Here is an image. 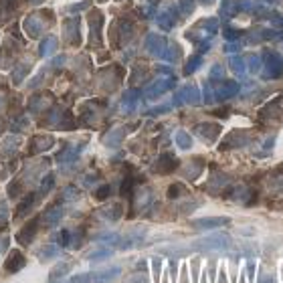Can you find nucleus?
Listing matches in <instances>:
<instances>
[{
    "mask_svg": "<svg viewBox=\"0 0 283 283\" xmlns=\"http://www.w3.org/2000/svg\"><path fill=\"white\" fill-rule=\"evenodd\" d=\"M265 57L269 59L267 63H265V77L267 79H271V77H277V75H281V71H283V65H281V57L277 55V53H273V51H267L265 53Z\"/></svg>",
    "mask_w": 283,
    "mask_h": 283,
    "instance_id": "1",
    "label": "nucleus"
},
{
    "mask_svg": "<svg viewBox=\"0 0 283 283\" xmlns=\"http://www.w3.org/2000/svg\"><path fill=\"white\" fill-rule=\"evenodd\" d=\"M146 45H148V51H150L152 55L164 57V53H166V41H164V39H160L158 35H150L148 41H146Z\"/></svg>",
    "mask_w": 283,
    "mask_h": 283,
    "instance_id": "2",
    "label": "nucleus"
},
{
    "mask_svg": "<svg viewBox=\"0 0 283 283\" xmlns=\"http://www.w3.org/2000/svg\"><path fill=\"white\" fill-rule=\"evenodd\" d=\"M174 23H176V15H174V7H172V5H168V13H162V15H160V19H158V25H160L162 29H166V31H170V29L174 27Z\"/></svg>",
    "mask_w": 283,
    "mask_h": 283,
    "instance_id": "3",
    "label": "nucleus"
},
{
    "mask_svg": "<svg viewBox=\"0 0 283 283\" xmlns=\"http://www.w3.org/2000/svg\"><path fill=\"white\" fill-rule=\"evenodd\" d=\"M227 223H229V219L219 217V219H200V221H196L194 225L200 227V229H217V227H223V225H227Z\"/></svg>",
    "mask_w": 283,
    "mask_h": 283,
    "instance_id": "4",
    "label": "nucleus"
},
{
    "mask_svg": "<svg viewBox=\"0 0 283 283\" xmlns=\"http://www.w3.org/2000/svg\"><path fill=\"white\" fill-rule=\"evenodd\" d=\"M174 85V81H166V79H162V81H156L150 89H148V97H156L158 93H162V91H166V89H170Z\"/></svg>",
    "mask_w": 283,
    "mask_h": 283,
    "instance_id": "5",
    "label": "nucleus"
},
{
    "mask_svg": "<svg viewBox=\"0 0 283 283\" xmlns=\"http://www.w3.org/2000/svg\"><path fill=\"white\" fill-rule=\"evenodd\" d=\"M237 91H239V85L233 83V81H227V83L219 89V97H221V99H227V97H233Z\"/></svg>",
    "mask_w": 283,
    "mask_h": 283,
    "instance_id": "6",
    "label": "nucleus"
},
{
    "mask_svg": "<svg viewBox=\"0 0 283 283\" xmlns=\"http://www.w3.org/2000/svg\"><path fill=\"white\" fill-rule=\"evenodd\" d=\"M196 131H200L204 137H208V139H215L217 137V133H219V125H213V123H204V125H198L196 127Z\"/></svg>",
    "mask_w": 283,
    "mask_h": 283,
    "instance_id": "7",
    "label": "nucleus"
},
{
    "mask_svg": "<svg viewBox=\"0 0 283 283\" xmlns=\"http://www.w3.org/2000/svg\"><path fill=\"white\" fill-rule=\"evenodd\" d=\"M55 45H57V39H55V37H49V39H45V41H43V45H41V55H43V57L51 55V53L57 49Z\"/></svg>",
    "mask_w": 283,
    "mask_h": 283,
    "instance_id": "8",
    "label": "nucleus"
},
{
    "mask_svg": "<svg viewBox=\"0 0 283 283\" xmlns=\"http://www.w3.org/2000/svg\"><path fill=\"white\" fill-rule=\"evenodd\" d=\"M200 63H202V57L200 55H194V57H190V61H188V65L184 67V73L186 75H190V73H194L198 67H200Z\"/></svg>",
    "mask_w": 283,
    "mask_h": 283,
    "instance_id": "9",
    "label": "nucleus"
},
{
    "mask_svg": "<svg viewBox=\"0 0 283 283\" xmlns=\"http://www.w3.org/2000/svg\"><path fill=\"white\" fill-rule=\"evenodd\" d=\"M135 101H137V93H135V91L125 93V97H123V109H131V107H135Z\"/></svg>",
    "mask_w": 283,
    "mask_h": 283,
    "instance_id": "10",
    "label": "nucleus"
},
{
    "mask_svg": "<svg viewBox=\"0 0 283 283\" xmlns=\"http://www.w3.org/2000/svg\"><path fill=\"white\" fill-rule=\"evenodd\" d=\"M231 69H233L235 73H243V71H245V63H243V59H239V57H231Z\"/></svg>",
    "mask_w": 283,
    "mask_h": 283,
    "instance_id": "11",
    "label": "nucleus"
},
{
    "mask_svg": "<svg viewBox=\"0 0 283 283\" xmlns=\"http://www.w3.org/2000/svg\"><path fill=\"white\" fill-rule=\"evenodd\" d=\"M176 139H178V146H180V148H184V150L190 148V137H188L184 131H178V133H176Z\"/></svg>",
    "mask_w": 283,
    "mask_h": 283,
    "instance_id": "12",
    "label": "nucleus"
},
{
    "mask_svg": "<svg viewBox=\"0 0 283 283\" xmlns=\"http://www.w3.org/2000/svg\"><path fill=\"white\" fill-rule=\"evenodd\" d=\"M180 11L182 15H190L194 11V0H180Z\"/></svg>",
    "mask_w": 283,
    "mask_h": 283,
    "instance_id": "13",
    "label": "nucleus"
},
{
    "mask_svg": "<svg viewBox=\"0 0 283 283\" xmlns=\"http://www.w3.org/2000/svg\"><path fill=\"white\" fill-rule=\"evenodd\" d=\"M210 75H213V79H223L225 69H223L221 65H215V67H213V71H210Z\"/></svg>",
    "mask_w": 283,
    "mask_h": 283,
    "instance_id": "14",
    "label": "nucleus"
},
{
    "mask_svg": "<svg viewBox=\"0 0 283 283\" xmlns=\"http://www.w3.org/2000/svg\"><path fill=\"white\" fill-rule=\"evenodd\" d=\"M259 57L257 55H249V67H251V71H257L259 69Z\"/></svg>",
    "mask_w": 283,
    "mask_h": 283,
    "instance_id": "15",
    "label": "nucleus"
},
{
    "mask_svg": "<svg viewBox=\"0 0 283 283\" xmlns=\"http://www.w3.org/2000/svg\"><path fill=\"white\" fill-rule=\"evenodd\" d=\"M225 35H227V39H237V37H239V33H237L235 29H227Z\"/></svg>",
    "mask_w": 283,
    "mask_h": 283,
    "instance_id": "16",
    "label": "nucleus"
},
{
    "mask_svg": "<svg viewBox=\"0 0 283 283\" xmlns=\"http://www.w3.org/2000/svg\"><path fill=\"white\" fill-rule=\"evenodd\" d=\"M261 283H275L273 277H261Z\"/></svg>",
    "mask_w": 283,
    "mask_h": 283,
    "instance_id": "17",
    "label": "nucleus"
},
{
    "mask_svg": "<svg viewBox=\"0 0 283 283\" xmlns=\"http://www.w3.org/2000/svg\"><path fill=\"white\" fill-rule=\"evenodd\" d=\"M200 3H202V5H208V3H213V0H200Z\"/></svg>",
    "mask_w": 283,
    "mask_h": 283,
    "instance_id": "18",
    "label": "nucleus"
}]
</instances>
